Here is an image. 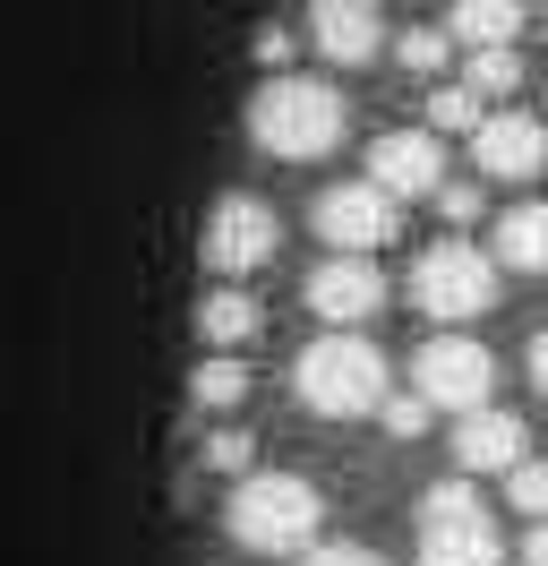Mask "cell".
I'll use <instances>...</instances> for the list:
<instances>
[{
	"label": "cell",
	"mask_w": 548,
	"mask_h": 566,
	"mask_svg": "<svg viewBox=\"0 0 548 566\" xmlns=\"http://www.w3.org/2000/svg\"><path fill=\"white\" fill-rule=\"evenodd\" d=\"M274 241H283L274 207H266V198H249V189H232V198H214V214H205L198 258H205L223 283H240V275H257V266L274 258Z\"/></svg>",
	"instance_id": "ba28073f"
},
{
	"label": "cell",
	"mask_w": 548,
	"mask_h": 566,
	"mask_svg": "<svg viewBox=\"0 0 548 566\" xmlns=\"http://www.w3.org/2000/svg\"><path fill=\"white\" fill-rule=\"evenodd\" d=\"M438 129H479V95L472 86H438V95H429V138H438Z\"/></svg>",
	"instance_id": "44dd1931"
},
{
	"label": "cell",
	"mask_w": 548,
	"mask_h": 566,
	"mask_svg": "<svg viewBox=\"0 0 548 566\" xmlns=\"http://www.w3.org/2000/svg\"><path fill=\"white\" fill-rule=\"evenodd\" d=\"M249 455H257L249 429H205V447H198V463H205V472H223V481H249Z\"/></svg>",
	"instance_id": "d6986e66"
},
{
	"label": "cell",
	"mask_w": 548,
	"mask_h": 566,
	"mask_svg": "<svg viewBox=\"0 0 548 566\" xmlns=\"http://www.w3.org/2000/svg\"><path fill=\"white\" fill-rule=\"evenodd\" d=\"M488 266H514V275H548V207H506L488 223Z\"/></svg>",
	"instance_id": "5bb4252c"
},
{
	"label": "cell",
	"mask_w": 548,
	"mask_h": 566,
	"mask_svg": "<svg viewBox=\"0 0 548 566\" xmlns=\"http://www.w3.org/2000/svg\"><path fill=\"white\" fill-rule=\"evenodd\" d=\"M308 223H317V241L335 249V258H369V249L403 241V207H394L386 189H369V180H335V189H317Z\"/></svg>",
	"instance_id": "52a82bcc"
},
{
	"label": "cell",
	"mask_w": 548,
	"mask_h": 566,
	"mask_svg": "<svg viewBox=\"0 0 548 566\" xmlns=\"http://www.w3.org/2000/svg\"><path fill=\"white\" fill-rule=\"evenodd\" d=\"M411 301H420V318H438V335H463L472 318H488V301H497V266H488V249H472V241L420 249V266H411Z\"/></svg>",
	"instance_id": "5b68a950"
},
{
	"label": "cell",
	"mask_w": 548,
	"mask_h": 566,
	"mask_svg": "<svg viewBox=\"0 0 548 566\" xmlns=\"http://www.w3.org/2000/svg\"><path fill=\"white\" fill-rule=\"evenodd\" d=\"M205 403V412H240L249 403V360H223V353H205L198 360V387H189Z\"/></svg>",
	"instance_id": "e0dca14e"
},
{
	"label": "cell",
	"mask_w": 548,
	"mask_h": 566,
	"mask_svg": "<svg viewBox=\"0 0 548 566\" xmlns=\"http://www.w3.org/2000/svg\"><path fill=\"white\" fill-rule=\"evenodd\" d=\"M301 301L308 318H326V335H360V318L386 310V266L377 258H326V266H308Z\"/></svg>",
	"instance_id": "9c48e42d"
},
{
	"label": "cell",
	"mask_w": 548,
	"mask_h": 566,
	"mask_svg": "<svg viewBox=\"0 0 548 566\" xmlns=\"http://www.w3.org/2000/svg\"><path fill=\"white\" fill-rule=\"evenodd\" d=\"M301 566H386V558H377V549H360V541H317Z\"/></svg>",
	"instance_id": "d4e9b609"
},
{
	"label": "cell",
	"mask_w": 548,
	"mask_h": 566,
	"mask_svg": "<svg viewBox=\"0 0 548 566\" xmlns=\"http://www.w3.org/2000/svg\"><path fill=\"white\" fill-rule=\"evenodd\" d=\"M472 164H479V180H540V164H548V129L531 120V112H479Z\"/></svg>",
	"instance_id": "8fae6325"
},
{
	"label": "cell",
	"mask_w": 548,
	"mask_h": 566,
	"mask_svg": "<svg viewBox=\"0 0 548 566\" xmlns=\"http://www.w3.org/2000/svg\"><path fill=\"white\" fill-rule=\"evenodd\" d=\"M523 566H548V524H531V532H523Z\"/></svg>",
	"instance_id": "484cf974"
},
{
	"label": "cell",
	"mask_w": 548,
	"mask_h": 566,
	"mask_svg": "<svg viewBox=\"0 0 548 566\" xmlns=\"http://www.w3.org/2000/svg\"><path fill=\"white\" fill-rule=\"evenodd\" d=\"M454 463H463V481H479V472H514V463H531V429L488 403V412H472V421H454Z\"/></svg>",
	"instance_id": "4fadbf2b"
},
{
	"label": "cell",
	"mask_w": 548,
	"mask_h": 566,
	"mask_svg": "<svg viewBox=\"0 0 548 566\" xmlns=\"http://www.w3.org/2000/svg\"><path fill=\"white\" fill-rule=\"evenodd\" d=\"M317 524H326V497L308 490L301 472H249L223 497V532H232V549H249V558H308Z\"/></svg>",
	"instance_id": "7a4b0ae2"
},
{
	"label": "cell",
	"mask_w": 548,
	"mask_h": 566,
	"mask_svg": "<svg viewBox=\"0 0 548 566\" xmlns=\"http://www.w3.org/2000/svg\"><path fill=\"white\" fill-rule=\"evenodd\" d=\"M257 326H266V310H257L240 283H214V292L198 301V335H205L223 360H240V344H257Z\"/></svg>",
	"instance_id": "9a60e30c"
},
{
	"label": "cell",
	"mask_w": 548,
	"mask_h": 566,
	"mask_svg": "<svg viewBox=\"0 0 548 566\" xmlns=\"http://www.w3.org/2000/svg\"><path fill=\"white\" fill-rule=\"evenodd\" d=\"M531 378H540V395H548V326H540V344H531Z\"/></svg>",
	"instance_id": "4316f807"
},
{
	"label": "cell",
	"mask_w": 548,
	"mask_h": 566,
	"mask_svg": "<svg viewBox=\"0 0 548 566\" xmlns=\"http://www.w3.org/2000/svg\"><path fill=\"white\" fill-rule=\"evenodd\" d=\"M514 35H523V9H514V0H463V9H445V43L506 52Z\"/></svg>",
	"instance_id": "2e32d148"
},
{
	"label": "cell",
	"mask_w": 548,
	"mask_h": 566,
	"mask_svg": "<svg viewBox=\"0 0 548 566\" xmlns=\"http://www.w3.org/2000/svg\"><path fill=\"white\" fill-rule=\"evenodd\" d=\"M308 43H317L335 70H360V61L386 52V18L360 9V0H317V9H308Z\"/></svg>",
	"instance_id": "7c38bea8"
},
{
	"label": "cell",
	"mask_w": 548,
	"mask_h": 566,
	"mask_svg": "<svg viewBox=\"0 0 548 566\" xmlns=\"http://www.w3.org/2000/svg\"><path fill=\"white\" fill-rule=\"evenodd\" d=\"M411 532H420V566H506L497 515H488V497H479L463 472H454V481H438V490H420Z\"/></svg>",
	"instance_id": "277c9868"
},
{
	"label": "cell",
	"mask_w": 548,
	"mask_h": 566,
	"mask_svg": "<svg viewBox=\"0 0 548 566\" xmlns=\"http://www.w3.org/2000/svg\"><path fill=\"white\" fill-rule=\"evenodd\" d=\"M488 387H497V360H488V344H472V335H429V344L411 353V395H420L429 412L472 421V412H488Z\"/></svg>",
	"instance_id": "8992f818"
},
{
	"label": "cell",
	"mask_w": 548,
	"mask_h": 566,
	"mask_svg": "<svg viewBox=\"0 0 548 566\" xmlns=\"http://www.w3.org/2000/svg\"><path fill=\"white\" fill-rule=\"evenodd\" d=\"M506 506L523 515V524H548V463H540V455L506 472Z\"/></svg>",
	"instance_id": "ffe728a7"
},
{
	"label": "cell",
	"mask_w": 548,
	"mask_h": 566,
	"mask_svg": "<svg viewBox=\"0 0 548 566\" xmlns=\"http://www.w3.org/2000/svg\"><path fill=\"white\" fill-rule=\"evenodd\" d=\"M438 207H445V223H479V207H488V198H479V180H445Z\"/></svg>",
	"instance_id": "cb8c5ba5"
},
{
	"label": "cell",
	"mask_w": 548,
	"mask_h": 566,
	"mask_svg": "<svg viewBox=\"0 0 548 566\" xmlns=\"http://www.w3.org/2000/svg\"><path fill=\"white\" fill-rule=\"evenodd\" d=\"M369 189H386L394 207L403 198H438L445 189V155H438V138L429 129H386V138H369Z\"/></svg>",
	"instance_id": "30bf717a"
},
{
	"label": "cell",
	"mask_w": 548,
	"mask_h": 566,
	"mask_svg": "<svg viewBox=\"0 0 548 566\" xmlns=\"http://www.w3.org/2000/svg\"><path fill=\"white\" fill-rule=\"evenodd\" d=\"M394 61H403V70H420V77H438V70H445V35H438V27H411V35L394 43Z\"/></svg>",
	"instance_id": "7402d4cb"
},
{
	"label": "cell",
	"mask_w": 548,
	"mask_h": 566,
	"mask_svg": "<svg viewBox=\"0 0 548 566\" xmlns=\"http://www.w3.org/2000/svg\"><path fill=\"white\" fill-rule=\"evenodd\" d=\"M292 395L317 421H360L394 395V378H386V353L369 335H317V344L292 353Z\"/></svg>",
	"instance_id": "3957f363"
},
{
	"label": "cell",
	"mask_w": 548,
	"mask_h": 566,
	"mask_svg": "<svg viewBox=\"0 0 548 566\" xmlns=\"http://www.w3.org/2000/svg\"><path fill=\"white\" fill-rule=\"evenodd\" d=\"M377 421L394 429V438H420V429H429V403H420V395H411V387H394V395H386V403H377Z\"/></svg>",
	"instance_id": "603a6c76"
},
{
	"label": "cell",
	"mask_w": 548,
	"mask_h": 566,
	"mask_svg": "<svg viewBox=\"0 0 548 566\" xmlns=\"http://www.w3.org/2000/svg\"><path fill=\"white\" fill-rule=\"evenodd\" d=\"M342 86L308 70H274L257 95H249V138L266 146L274 164H317V155H335L342 146Z\"/></svg>",
	"instance_id": "6da1fadb"
},
{
	"label": "cell",
	"mask_w": 548,
	"mask_h": 566,
	"mask_svg": "<svg viewBox=\"0 0 548 566\" xmlns=\"http://www.w3.org/2000/svg\"><path fill=\"white\" fill-rule=\"evenodd\" d=\"M463 86L472 95H523V52H472V70H463Z\"/></svg>",
	"instance_id": "ac0fdd59"
}]
</instances>
